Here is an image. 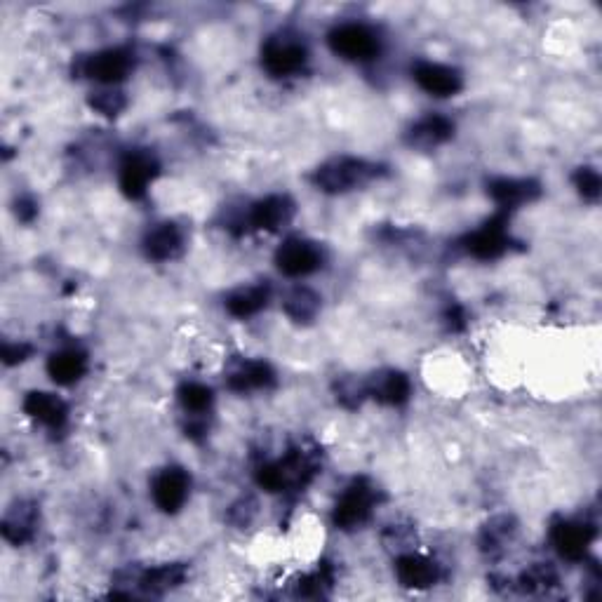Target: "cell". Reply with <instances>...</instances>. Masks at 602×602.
I'll use <instances>...</instances> for the list:
<instances>
[{
	"label": "cell",
	"instance_id": "25",
	"mask_svg": "<svg viewBox=\"0 0 602 602\" xmlns=\"http://www.w3.org/2000/svg\"><path fill=\"white\" fill-rule=\"evenodd\" d=\"M179 403H182L184 412L193 414V417H203V414L210 412V407L214 403V393L210 386L200 384V381H186L179 389Z\"/></svg>",
	"mask_w": 602,
	"mask_h": 602
},
{
	"label": "cell",
	"instance_id": "26",
	"mask_svg": "<svg viewBox=\"0 0 602 602\" xmlns=\"http://www.w3.org/2000/svg\"><path fill=\"white\" fill-rule=\"evenodd\" d=\"M555 584H558V572H555L551 565L544 563L532 565L530 570H525L518 579V586L523 588L525 593H546L548 588H553Z\"/></svg>",
	"mask_w": 602,
	"mask_h": 602
},
{
	"label": "cell",
	"instance_id": "12",
	"mask_svg": "<svg viewBox=\"0 0 602 602\" xmlns=\"http://www.w3.org/2000/svg\"><path fill=\"white\" fill-rule=\"evenodd\" d=\"M294 203L287 196H266L247 212V224L254 231H278L292 222Z\"/></svg>",
	"mask_w": 602,
	"mask_h": 602
},
{
	"label": "cell",
	"instance_id": "16",
	"mask_svg": "<svg viewBox=\"0 0 602 602\" xmlns=\"http://www.w3.org/2000/svg\"><path fill=\"white\" fill-rule=\"evenodd\" d=\"M365 393H367V396H372L381 405L400 407L403 403H407V400H410L412 384L403 372L389 370V372L374 374V379L370 381V386H367Z\"/></svg>",
	"mask_w": 602,
	"mask_h": 602
},
{
	"label": "cell",
	"instance_id": "21",
	"mask_svg": "<svg viewBox=\"0 0 602 602\" xmlns=\"http://www.w3.org/2000/svg\"><path fill=\"white\" fill-rule=\"evenodd\" d=\"M269 299H271L269 285H247L226 297V311H229L233 318H252L262 309H266Z\"/></svg>",
	"mask_w": 602,
	"mask_h": 602
},
{
	"label": "cell",
	"instance_id": "1",
	"mask_svg": "<svg viewBox=\"0 0 602 602\" xmlns=\"http://www.w3.org/2000/svg\"><path fill=\"white\" fill-rule=\"evenodd\" d=\"M379 170L381 167L377 163H370L365 158L341 156L320 165L313 175V184L318 186V191L339 196V193L356 191L360 186L370 184L374 177H379Z\"/></svg>",
	"mask_w": 602,
	"mask_h": 602
},
{
	"label": "cell",
	"instance_id": "19",
	"mask_svg": "<svg viewBox=\"0 0 602 602\" xmlns=\"http://www.w3.org/2000/svg\"><path fill=\"white\" fill-rule=\"evenodd\" d=\"M88 372V356L80 349H62L48 360L50 379L59 386H73Z\"/></svg>",
	"mask_w": 602,
	"mask_h": 602
},
{
	"label": "cell",
	"instance_id": "14",
	"mask_svg": "<svg viewBox=\"0 0 602 602\" xmlns=\"http://www.w3.org/2000/svg\"><path fill=\"white\" fill-rule=\"evenodd\" d=\"M22 407L26 417L48 428H62L66 419H69V407H66L64 400L48 391L26 393Z\"/></svg>",
	"mask_w": 602,
	"mask_h": 602
},
{
	"label": "cell",
	"instance_id": "2",
	"mask_svg": "<svg viewBox=\"0 0 602 602\" xmlns=\"http://www.w3.org/2000/svg\"><path fill=\"white\" fill-rule=\"evenodd\" d=\"M327 45L334 55L346 62H372L381 52V38L372 26L360 22H346L334 26L327 36Z\"/></svg>",
	"mask_w": 602,
	"mask_h": 602
},
{
	"label": "cell",
	"instance_id": "17",
	"mask_svg": "<svg viewBox=\"0 0 602 602\" xmlns=\"http://www.w3.org/2000/svg\"><path fill=\"white\" fill-rule=\"evenodd\" d=\"M184 247V233L177 224L165 222L151 229L144 238V252L153 262H170Z\"/></svg>",
	"mask_w": 602,
	"mask_h": 602
},
{
	"label": "cell",
	"instance_id": "5",
	"mask_svg": "<svg viewBox=\"0 0 602 602\" xmlns=\"http://www.w3.org/2000/svg\"><path fill=\"white\" fill-rule=\"evenodd\" d=\"M374 504H377L374 485L365 478H356L344 492H341L337 506H334V515H332L334 525L341 527V530L360 527L372 515Z\"/></svg>",
	"mask_w": 602,
	"mask_h": 602
},
{
	"label": "cell",
	"instance_id": "24",
	"mask_svg": "<svg viewBox=\"0 0 602 602\" xmlns=\"http://www.w3.org/2000/svg\"><path fill=\"white\" fill-rule=\"evenodd\" d=\"M186 565H160L153 570L144 572L139 577V588H144L146 593H165L172 588L182 586L186 581Z\"/></svg>",
	"mask_w": 602,
	"mask_h": 602
},
{
	"label": "cell",
	"instance_id": "4",
	"mask_svg": "<svg viewBox=\"0 0 602 602\" xmlns=\"http://www.w3.org/2000/svg\"><path fill=\"white\" fill-rule=\"evenodd\" d=\"M464 250L471 257L480 259V262H492V259L504 257V254L511 250V233H508V212H499L494 214L492 219L476 229L473 233H468L464 238Z\"/></svg>",
	"mask_w": 602,
	"mask_h": 602
},
{
	"label": "cell",
	"instance_id": "22",
	"mask_svg": "<svg viewBox=\"0 0 602 602\" xmlns=\"http://www.w3.org/2000/svg\"><path fill=\"white\" fill-rule=\"evenodd\" d=\"M36 523H38V513L31 504H17L8 515L3 518V537L5 541L15 546H24L26 541L33 539L36 534Z\"/></svg>",
	"mask_w": 602,
	"mask_h": 602
},
{
	"label": "cell",
	"instance_id": "8",
	"mask_svg": "<svg viewBox=\"0 0 602 602\" xmlns=\"http://www.w3.org/2000/svg\"><path fill=\"white\" fill-rule=\"evenodd\" d=\"M158 160L146 151H132L127 153L123 163H120V172H118V182H120V191L125 193L127 198L139 200L146 196L149 186L156 182L158 177Z\"/></svg>",
	"mask_w": 602,
	"mask_h": 602
},
{
	"label": "cell",
	"instance_id": "9",
	"mask_svg": "<svg viewBox=\"0 0 602 602\" xmlns=\"http://www.w3.org/2000/svg\"><path fill=\"white\" fill-rule=\"evenodd\" d=\"M191 492V476L179 466H167L153 478L151 497L163 513L182 511Z\"/></svg>",
	"mask_w": 602,
	"mask_h": 602
},
{
	"label": "cell",
	"instance_id": "20",
	"mask_svg": "<svg viewBox=\"0 0 602 602\" xmlns=\"http://www.w3.org/2000/svg\"><path fill=\"white\" fill-rule=\"evenodd\" d=\"M273 379H276V374H273L269 363H264V360H247V363L238 365L229 374L226 384H229L231 391L247 393L254 389H266V386L273 384Z\"/></svg>",
	"mask_w": 602,
	"mask_h": 602
},
{
	"label": "cell",
	"instance_id": "10",
	"mask_svg": "<svg viewBox=\"0 0 602 602\" xmlns=\"http://www.w3.org/2000/svg\"><path fill=\"white\" fill-rule=\"evenodd\" d=\"M595 539V527L581 520H555L551 527L553 548L563 555L565 560L579 563L586 558L588 548Z\"/></svg>",
	"mask_w": 602,
	"mask_h": 602
},
{
	"label": "cell",
	"instance_id": "3",
	"mask_svg": "<svg viewBox=\"0 0 602 602\" xmlns=\"http://www.w3.org/2000/svg\"><path fill=\"white\" fill-rule=\"evenodd\" d=\"M309 62V50L297 36L290 33H278L271 36L262 48V64L273 78H290L304 71Z\"/></svg>",
	"mask_w": 602,
	"mask_h": 602
},
{
	"label": "cell",
	"instance_id": "11",
	"mask_svg": "<svg viewBox=\"0 0 602 602\" xmlns=\"http://www.w3.org/2000/svg\"><path fill=\"white\" fill-rule=\"evenodd\" d=\"M414 83L419 85L426 95L445 99L459 95L464 88V78L457 69L452 66L440 64V62H417L412 69Z\"/></svg>",
	"mask_w": 602,
	"mask_h": 602
},
{
	"label": "cell",
	"instance_id": "29",
	"mask_svg": "<svg viewBox=\"0 0 602 602\" xmlns=\"http://www.w3.org/2000/svg\"><path fill=\"white\" fill-rule=\"evenodd\" d=\"M515 527H511V520L506 518V515H501V518L492 520L490 525L485 527V548H490V551H494V548H501V544H506L508 539H511Z\"/></svg>",
	"mask_w": 602,
	"mask_h": 602
},
{
	"label": "cell",
	"instance_id": "18",
	"mask_svg": "<svg viewBox=\"0 0 602 602\" xmlns=\"http://www.w3.org/2000/svg\"><path fill=\"white\" fill-rule=\"evenodd\" d=\"M454 135V123L450 118L431 113L412 125L410 144L417 149H436V146L450 142Z\"/></svg>",
	"mask_w": 602,
	"mask_h": 602
},
{
	"label": "cell",
	"instance_id": "13",
	"mask_svg": "<svg viewBox=\"0 0 602 602\" xmlns=\"http://www.w3.org/2000/svg\"><path fill=\"white\" fill-rule=\"evenodd\" d=\"M396 577L405 588H431L440 581V565L421 553H403L396 560Z\"/></svg>",
	"mask_w": 602,
	"mask_h": 602
},
{
	"label": "cell",
	"instance_id": "28",
	"mask_svg": "<svg viewBox=\"0 0 602 602\" xmlns=\"http://www.w3.org/2000/svg\"><path fill=\"white\" fill-rule=\"evenodd\" d=\"M574 186H577L581 196L595 203V200L600 198L602 179L598 175V170H593V167H579L577 175H574Z\"/></svg>",
	"mask_w": 602,
	"mask_h": 602
},
{
	"label": "cell",
	"instance_id": "6",
	"mask_svg": "<svg viewBox=\"0 0 602 602\" xmlns=\"http://www.w3.org/2000/svg\"><path fill=\"white\" fill-rule=\"evenodd\" d=\"M135 69V52L130 48H106L85 57L83 73L104 88H116Z\"/></svg>",
	"mask_w": 602,
	"mask_h": 602
},
{
	"label": "cell",
	"instance_id": "30",
	"mask_svg": "<svg viewBox=\"0 0 602 602\" xmlns=\"http://www.w3.org/2000/svg\"><path fill=\"white\" fill-rule=\"evenodd\" d=\"M31 356V346L29 344H5L3 346V363L5 365H17L24 363L26 358Z\"/></svg>",
	"mask_w": 602,
	"mask_h": 602
},
{
	"label": "cell",
	"instance_id": "23",
	"mask_svg": "<svg viewBox=\"0 0 602 602\" xmlns=\"http://www.w3.org/2000/svg\"><path fill=\"white\" fill-rule=\"evenodd\" d=\"M283 311L294 323H311L320 313V297L311 287H292L283 299Z\"/></svg>",
	"mask_w": 602,
	"mask_h": 602
},
{
	"label": "cell",
	"instance_id": "15",
	"mask_svg": "<svg viewBox=\"0 0 602 602\" xmlns=\"http://www.w3.org/2000/svg\"><path fill=\"white\" fill-rule=\"evenodd\" d=\"M490 196L499 205V212L515 210V207L532 203L539 196L541 189L532 179H494L490 182Z\"/></svg>",
	"mask_w": 602,
	"mask_h": 602
},
{
	"label": "cell",
	"instance_id": "7",
	"mask_svg": "<svg viewBox=\"0 0 602 602\" xmlns=\"http://www.w3.org/2000/svg\"><path fill=\"white\" fill-rule=\"evenodd\" d=\"M278 271L287 278H304L323 266V250L304 238H287L276 252Z\"/></svg>",
	"mask_w": 602,
	"mask_h": 602
},
{
	"label": "cell",
	"instance_id": "27",
	"mask_svg": "<svg viewBox=\"0 0 602 602\" xmlns=\"http://www.w3.org/2000/svg\"><path fill=\"white\" fill-rule=\"evenodd\" d=\"M90 106L97 113H102V116L113 118V116H118V113L125 109L127 99H125L123 92L116 90V88H104V90H99V92H95V95L90 97Z\"/></svg>",
	"mask_w": 602,
	"mask_h": 602
}]
</instances>
